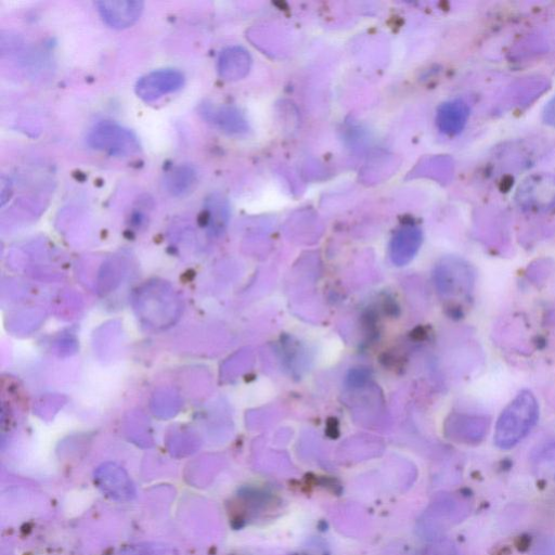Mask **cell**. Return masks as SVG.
<instances>
[{
	"instance_id": "6da1fadb",
	"label": "cell",
	"mask_w": 555,
	"mask_h": 555,
	"mask_svg": "<svg viewBox=\"0 0 555 555\" xmlns=\"http://www.w3.org/2000/svg\"><path fill=\"white\" fill-rule=\"evenodd\" d=\"M539 417L535 395L522 391L501 412L496 424L495 443L500 449L518 445L533 430Z\"/></svg>"
},
{
	"instance_id": "7a4b0ae2",
	"label": "cell",
	"mask_w": 555,
	"mask_h": 555,
	"mask_svg": "<svg viewBox=\"0 0 555 555\" xmlns=\"http://www.w3.org/2000/svg\"><path fill=\"white\" fill-rule=\"evenodd\" d=\"M90 148L105 152L111 157L127 158L141 150L138 137L131 129L118 123L101 122L87 136Z\"/></svg>"
},
{
	"instance_id": "3957f363",
	"label": "cell",
	"mask_w": 555,
	"mask_h": 555,
	"mask_svg": "<svg viewBox=\"0 0 555 555\" xmlns=\"http://www.w3.org/2000/svg\"><path fill=\"white\" fill-rule=\"evenodd\" d=\"M185 84V75L174 69L153 71L137 82L136 95L145 102L157 101L160 98L175 93Z\"/></svg>"
},
{
	"instance_id": "277c9868",
	"label": "cell",
	"mask_w": 555,
	"mask_h": 555,
	"mask_svg": "<svg viewBox=\"0 0 555 555\" xmlns=\"http://www.w3.org/2000/svg\"><path fill=\"white\" fill-rule=\"evenodd\" d=\"M99 15L110 28L123 30L132 27L143 15L145 4L132 0H112L97 3Z\"/></svg>"
},
{
	"instance_id": "5b68a950",
	"label": "cell",
	"mask_w": 555,
	"mask_h": 555,
	"mask_svg": "<svg viewBox=\"0 0 555 555\" xmlns=\"http://www.w3.org/2000/svg\"><path fill=\"white\" fill-rule=\"evenodd\" d=\"M201 118L226 134L238 135L248 131V123L239 110L227 106L202 103L199 108Z\"/></svg>"
},
{
	"instance_id": "8992f818",
	"label": "cell",
	"mask_w": 555,
	"mask_h": 555,
	"mask_svg": "<svg viewBox=\"0 0 555 555\" xmlns=\"http://www.w3.org/2000/svg\"><path fill=\"white\" fill-rule=\"evenodd\" d=\"M198 172L189 164L174 167L164 178V188L172 197L185 198L198 186Z\"/></svg>"
},
{
	"instance_id": "52a82bcc",
	"label": "cell",
	"mask_w": 555,
	"mask_h": 555,
	"mask_svg": "<svg viewBox=\"0 0 555 555\" xmlns=\"http://www.w3.org/2000/svg\"><path fill=\"white\" fill-rule=\"evenodd\" d=\"M251 58L247 50L241 47H229L218 58L219 75L227 81L241 79L250 69Z\"/></svg>"
},
{
	"instance_id": "ba28073f",
	"label": "cell",
	"mask_w": 555,
	"mask_h": 555,
	"mask_svg": "<svg viewBox=\"0 0 555 555\" xmlns=\"http://www.w3.org/2000/svg\"><path fill=\"white\" fill-rule=\"evenodd\" d=\"M469 109L461 100L444 103L437 112V126L446 135H457L466 126Z\"/></svg>"
},
{
	"instance_id": "9c48e42d",
	"label": "cell",
	"mask_w": 555,
	"mask_h": 555,
	"mask_svg": "<svg viewBox=\"0 0 555 555\" xmlns=\"http://www.w3.org/2000/svg\"><path fill=\"white\" fill-rule=\"evenodd\" d=\"M536 555H555V547L550 542H546L545 545H542Z\"/></svg>"
}]
</instances>
